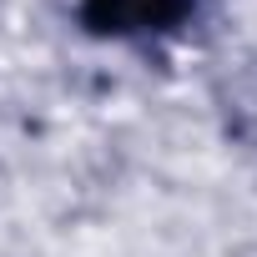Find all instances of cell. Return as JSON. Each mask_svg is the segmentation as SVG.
Returning <instances> with one entry per match:
<instances>
[{
	"label": "cell",
	"instance_id": "obj_1",
	"mask_svg": "<svg viewBox=\"0 0 257 257\" xmlns=\"http://www.w3.org/2000/svg\"><path fill=\"white\" fill-rule=\"evenodd\" d=\"M192 11V0H86L81 16L101 36H147L167 31Z\"/></svg>",
	"mask_w": 257,
	"mask_h": 257
}]
</instances>
